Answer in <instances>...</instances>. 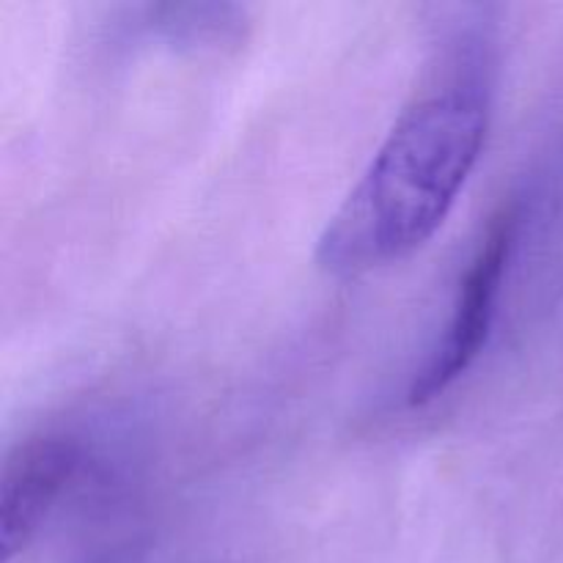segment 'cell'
<instances>
[{"mask_svg":"<svg viewBox=\"0 0 563 563\" xmlns=\"http://www.w3.org/2000/svg\"><path fill=\"white\" fill-rule=\"evenodd\" d=\"M82 449L66 434L25 440L0 482V561L11 563L33 542L80 467Z\"/></svg>","mask_w":563,"mask_h":563,"instance_id":"3","label":"cell"},{"mask_svg":"<svg viewBox=\"0 0 563 563\" xmlns=\"http://www.w3.org/2000/svg\"><path fill=\"white\" fill-rule=\"evenodd\" d=\"M487 126V97L471 82L416 99L319 236V267L357 278L421 251L471 179Z\"/></svg>","mask_w":563,"mask_h":563,"instance_id":"1","label":"cell"},{"mask_svg":"<svg viewBox=\"0 0 563 563\" xmlns=\"http://www.w3.org/2000/svg\"><path fill=\"white\" fill-rule=\"evenodd\" d=\"M517 229H520V207L509 203L493 220L487 240L482 242L465 280H462L445 339L440 341L434 355L416 374L410 390H407V401L412 407H423L443 396L482 355L489 328H493L495 306H498Z\"/></svg>","mask_w":563,"mask_h":563,"instance_id":"2","label":"cell"}]
</instances>
